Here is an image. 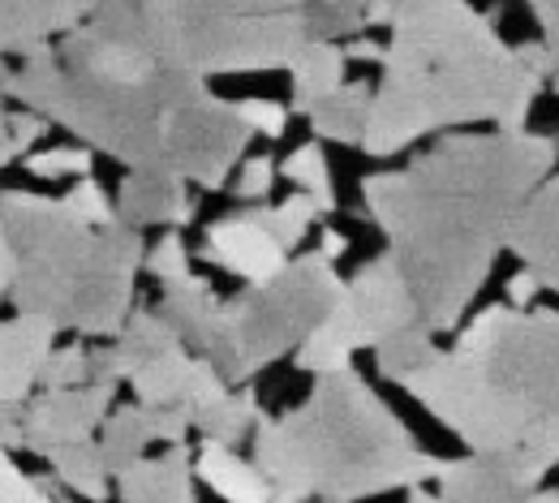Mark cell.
Here are the masks:
<instances>
[{
	"instance_id": "obj_6",
	"label": "cell",
	"mask_w": 559,
	"mask_h": 503,
	"mask_svg": "<svg viewBox=\"0 0 559 503\" xmlns=\"http://www.w3.org/2000/svg\"><path fill=\"white\" fill-rule=\"evenodd\" d=\"M0 224L13 245V306L17 314L48 319L57 332L121 336L134 314V285L146 259L142 232L121 219L91 228L61 199L4 190Z\"/></svg>"
},
{
	"instance_id": "obj_41",
	"label": "cell",
	"mask_w": 559,
	"mask_h": 503,
	"mask_svg": "<svg viewBox=\"0 0 559 503\" xmlns=\"http://www.w3.org/2000/svg\"><path fill=\"white\" fill-rule=\"evenodd\" d=\"M521 503H559V491L556 487H543V491H534L530 500H521Z\"/></svg>"
},
{
	"instance_id": "obj_26",
	"label": "cell",
	"mask_w": 559,
	"mask_h": 503,
	"mask_svg": "<svg viewBox=\"0 0 559 503\" xmlns=\"http://www.w3.org/2000/svg\"><path fill=\"white\" fill-rule=\"evenodd\" d=\"M263 219H267V228H272V237H276L280 245L293 254L301 241H306V232H310V224L319 219L314 212V203L310 199H301V194H288L284 203H263L259 207Z\"/></svg>"
},
{
	"instance_id": "obj_25",
	"label": "cell",
	"mask_w": 559,
	"mask_h": 503,
	"mask_svg": "<svg viewBox=\"0 0 559 503\" xmlns=\"http://www.w3.org/2000/svg\"><path fill=\"white\" fill-rule=\"evenodd\" d=\"M435 349H439V345H435V332H430L426 323H414V327H405L401 336H392L388 345L374 349V366H379V374H383L388 383L405 387L421 366L430 361Z\"/></svg>"
},
{
	"instance_id": "obj_40",
	"label": "cell",
	"mask_w": 559,
	"mask_h": 503,
	"mask_svg": "<svg viewBox=\"0 0 559 503\" xmlns=\"http://www.w3.org/2000/svg\"><path fill=\"white\" fill-rule=\"evenodd\" d=\"M13 159H17V155H13V146H9V112L0 108V168L13 164Z\"/></svg>"
},
{
	"instance_id": "obj_11",
	"label": "cell",
	"mask_w": 559,
	"mask_h": 503,
	"mask_svg": "<svg viewBox=\"0 0 559 503\" xmlns=\"http://www.w3.org/2000/svg\"><path fill=\"white\" fill-rule=\"evenodd\" d=\"M203 259L250 280V288L272 285L280 272L293 263L288 250L280 245L267 228V219L259 207H250L246 216H224L207 224V237H203Z\"/></svg>"
},
{
	"instance_id": "obj_15",
	"label": "cell",
	"mask_w": 559,
	"mask_h": 503,
	"mask_svg": "<svg viewBox=\"0 0 559 503\" xmlns=\"http://www.w3.org/2000/svg\"><path fill=\"white\" fill-rule=\"evenodd\" d=\"M91 4H57V0H9L0 4V61L26 57L52 39H66L82 26Z\"/></svg>"
},
{
	"instance_id": "obj_4",
	"label": "cell",
	"mask_w": 559,
	"mask_h": 503,
	"mask_svg": "<svg viewBox=\"0 0 559 503\" xmlns=\"http://www.w3.org/2000/svg\"><path fill=\"white\" fill-rule=\"evenodd\" d=\"M474 456L559 439V310H483L405 383Z\"/></svg>"
},
{
	"instance_id": "obj_22",
	"label": "cell",
	"mask_w": 559,
	"mask_h": 503,
	"mask_svg": "<svg viewBox=\"0 0 559 503\" xmlns=\"http://www.w3.org/2000/svg\"><path fill=\"white\" fill-rule=\"evenodd\" d=\"M44 460L52 465L57 482L70 487L73 495H82V500H91V503L108 500L112 478H108V465H104L95 439H91V443H73V447H57V452H48Z\"/></svg>"
},
{
	"instance_id": "obj_38",
	"label": "cell",
	"mask_w": 559,
	"mask_h": 503,
	"mask_svg": "<svg viewBox=\"0 0 559 503\" xmlns=\"http://www.w3.org/2000/svg\"><path fill=\"white\" fill-rule=\"evenodd\" d=\"M345 61H383V44H374V39H349L345 44Z\"/></svg>"
},
{
	"instance_id": "obj_35",
	"label": "cell",
	"mask_w": 559,
	"mask_h": 503,
	"mask_svg": "<svg viewBox=\"0 0 559 503\" xmlns=\"http://www.w3.org/2000/svg\"><path fill=\"white\" fill-rule=\"evenodd\" d=\"M534 17L543 22V39H538V44L547 48V57L556 61V70H559V4H547V0L534 4Z\"/></svg>"
},
{
	"instance_id": "obj_44",
	"label": "cell",
	"mask_w": 559,
	"mask_h": 503,
	"mask_svg": "<svg viewBox=\"0 0 559 503\" xmlns=\"http://www.w3.org/2000/svg\"><path fill=\"white\" fill-rule=\"evenodd\" d=\"M551 77H556V91H559V70H556V73H551Z\"/></svg>"
},
{
	"instance_id": "obj_3",
	"label": "cell",
	"mask_w": 559,
	"mask_h": 503,
	"mask_svg": "<svg viewBox=\"0 0 559 503\" xmlns=\"http://www.w3.org/2000/svg\"><path fill=\"white\" fill-rule=\"evenodd\" d=\"M366 26H392L361 134L370 159H392L452 125L525 130L543 82L556 73L543 44H503L487 13L469 4H366Z\"/></svg>"
},
{
	"instance_id": "obj_8",
	"label": "cell",
	"mask_w": 559,
	"mask_h": 503,
	"mask_svg": "<svg viewBox=\"0 0 559 503\" xmlns=\"http://www.w3.org/2000/svg\"><path fill=\"white\" fill-rule=\"evenodd\" d=\"M186 70L211 73L288 70L310 44L306 4H173Z\"/></svg>"
},
{
	"instance_id": "obj_33",
	"label": "cell",
	"mask_w": 559,
	"mask_h": 503,
	"mask_svg": "<svg viewBox=\"0 0 559 503\" xmlns=\"http://www.w3.org/2000/svg\"><path fill=\"white\" fill-rule=\"evenodd\" d=\"M272 185H276V164H272V155H250V159L241 164L237 181H233V199L263 207L267 194H272Z\"/></svg>"
},
{
	"instance_id": "obj_17",
	"label": "cell",
	"mask_w": 559,
	"mask_h": 503,
	"mask_svg": "<svg viewBox=\"0 0 559 503\" xmlns=\"http://www.w3.org/2000/svg\"><path fill=\"white\" fill-rule=\"evenodd\" d=\"M194 478L207 482L224 503H272V487L263 482V474L246 456H237V447H224L211 439L199 443Z\"/></svg>"
},
{
	"instance_id": "obj_5",
	"label": "cell",
	"mask_w": 559,
	"mask_h": 503,
	"mask_svg": "<svg viewBox=\"0 0 559 503\" xmlns=\"http://www.w3.org/2000/svg\"><path fill=\"white\" fill-rule=\"evenodd\" d=\"M250 439V465L272 487V503H357L414 491L448 465L421 452L409 427L353 370L319 374L297 409L263 418Z\"/></svg>"
},
{
	"instance_id": "obj_30",
	"label": "cell",
	"mask_w": 559,
	"mask_h": 503,
	"mask_svg": "<svg viewBox=\"0 0 559 503\" xmlns=\"http://www.w3.org/2000/svg\"><path fill=\"white\" fill-rule=\"evenodd\" d=\"M61 203H66L82 224H91V228H108V224H117V203H112V194H108L95 177L78 181Z\"/></svg>"
},
{
	"instance_id": "obj_37",
	"label": "cell",
	"mask_w": 559,
	"mask_h": 503,
	"mask_svg": "<svg viewBox=\"0 0 559 503\" xmlns=\"http://www.w3.org/2000/svg\"><path fill=\"white\" fill-rule=\"evenodd\" d=\"M13 267H17V259H13L9 232H4V224H0V297H9V288H13Z\"/></svg>"
},
{
	"instance_id": "obj_36",
	"label": "cell",
	"mask_w": 559,
	"mask_h": 503,
	"mask_svg": "<svg viewBox=\"0 0 559 503\" xmlns=\"http://www.w3.org/2000/svg\"><path fill=\"white\" fill-rule=\"evenodd\" d=\"M538 292H543V285H538L530 272H516V276L508 280V306H512V310H534Z\"/></svg>"
},
{
	"instance_id": "obj_18",
	"label": "cell",
	"mask_w": 559,
	"mask_h": 503,
	"mask_svg": "<svg viewBox=\"0 0 559 503\" xmlns=\"http://www.w3.org/2000/svg\"><path fill=\"white\" fill-rule=\"evenodd\" d=\"M345 48L341 44H306L293 65H288V77H293V112L310 117L323 99H332L341 86H345Z\"/></svg>"
},
{
	"instance_id": "obj_24",
	"label": "cell",
	"mask_w": 559,
	"mask_h": 503,
	"mask_svg": "<svg viewBox=\"0 0 559 503\" xmlns=\"http://www.w3.org/2000/svg\"><path fill=\"white\" fill-rule=\"evenodd\" d=\"M254 427H259V396H254V387H250V392H228L215 409H207V414L194 422V431L203 434V439L224 443V447L246 443Z\"/></svg>"
},
{
	"instance_id": "obj_28",
	"label": "cell",
	"mask_w": 559,
	"mask_h": 503,
	"mask_svg": "<svg viewBox=\"0 0 559 503\" xmlns=\"http://www.w3.org/2000/svg\"><path fill=\"white\" fill-rule=\"evenodd\" d=\"M142 267H146V276H155L164 288L190 280L194 272H190V250H186V237H181V232H164V237H159V241L146 250Z\"/></svg>"
},
{
	"instance_id": "obj_32",
	"label": "cell",
	"mask_w": 559,
	"mask_h": 503,
	"mask_svg": "<svg viewBox=\"0 0 559 503\" xmlns=\"http://www.w3.org/2000/svg\"><path fill=\"white\" fill-rule=\"evenodd\" d=\"M237 104V117L250 134H263V139H284L288 130V108L276 104V99H263V95H250V99H233Z\"/></svg>"
},
{
	"instance_id": "obj_19",
	"label": "cell",
	"mask_w": 559,
	"mask_h": 503,
	"mask_svg": "<svg viewBox=\"0 0 559 503\" xmlns=\"http://www.w3.org/2000/svg\"><path fill=\"white\" fill-rule=\"evenodd\" d=\"M370 99H374V86L370 82H345L332 99H323L314 112H310V125L323 143H341V146H361L366 134V117H370Z\"/></svg>"
},
{
	"instance_id": "obj_20",
	"label": "cell",
	"mask_w": 559,
	"mask_h": 503,
	"mask_svg": "<svg viewBox=\"0 0 559 503\" xmlns=\"http://www.w3.org/2000/svg\"><path fill=\"white\" fill-rule=\"evenodd\" d=\"M215 310H219V292H215L203 276H190V280H181V285L164 288V306H159L155 314L181 336V345L194 349V345L203 340V332L211 327Z\"/></svg>"
},
{
	"instance_id": "obj_21",
	"label": "cell",
	"mask_w": 559,
	"mask_h": 503,
	"mask_svg": "<svg viewBox=\"0 0 559 503\" xmlns=\"http://www.w3.org/2000/svg\"><path fill=\"white\" fill-rule=\"evenodd\" d=\"M95 443H99V456H104V465H108V478H121L130 465H139L142 456H146V443H155L146 409H139V405L112 409L108 422L99 427V439H95Z\"/></svg>"
},
{
	"instance_id": "obj_10",
	"label": "cell",
	"mask_w": 559,
	"mask_h": 503,
	"mask_svg": "<svg viewBox=\"0 0 559 503\" xmlns=\"http://www.w3.org/2000/svg\"><path fill=\"white\" fill-rule=\"evenodd\" d=\"M117 400V383H82L70 392H39L31 396V405L17 418L22 431V447L35 456H48L57 447H73V443H91V434L99 431L112 414Z\"/></svg>"
},
{
	"instance_id": "obj_27",
	"label": "cell",
	"mask_w": 559,
	"mask_h": 503,
	"mask_svg": "<svg viewBox=\"0 0 559 503\" xmlns=\"http://www.w3.org/2000/svg\"><path fill=\"white\" fill-rule=\"evenodd\" d=\"M22 164H26V172H35V177H44V181H61V177L86 181L91 168H95V151H86V146H52V151L26 155Z\"/></svg>"
},
{
	"instance_id": "obj_23",
	"label": "cell",
	"mask_w": 559,
	"mask_h": 503,
	"mask_svg": "<svg viewBox=\"0 0 559 503\" xmlns=\"http://www.w3.org/2000/svg\"><path fill=\"white\" fill-rule=\"evenodd\" d=\"M284 181L301 190V199L314 203L319 216H332L341 203H336V185H332V168H328V155L319 143L297 146L288 159H284Z\"/></svg>"
},
{
	"instance_id": "obj_34",
	"label": "cell",
	"mask_w": 559,
	"mask_h": 503,
	"mask_svg": "<svg viewBox=\"0 0 559 503\" xmlns=\"http://www.w3.org/2000/svg\"><path fill=\"white\" fill-rule=\"evenodd\" d=\"M48 134V121L35 112H9V146L13 155H31V146Z\"/></svg>"
},
{
	"instance_id": "obj_9",
	"label": "cell",
	"mask_w": 559,
	"mask_h": 503,
	"mask_svg": "<svg viewBox=\"0 0 559 503\" xmlns=\"http://www.w3.org/2000/svg\"><path fill=\"white\" fill-rule=\"evenodd\" d=\"M414 323H421L414 292L405 285L401 267L388 254H379L341 285V297L332 301L323 323L310 332V340L293 354V366L310 374H341L349 370L357 349H379Z\"/></svg>"
},
{
	"instance_id": "obj_13",
	"label": "cell",
	"mask_w": 559,
	"mask_h": 503,
	"mask_svg": "<svg viewBox=\"0 0 559 503\" xmlns=\"http://www.w3.org/2000/svg\"><path fill=\"white\" fill-rule=\"evenodd\" d=\"M194 212H199V199L177 172H130L117 194V219L134 232L142 228L181 232L194 219Z\"/></svg>"
},
{
	"instance_id": "obj_2",
	"label": "cell",
	"mask_w": 559,
	"mask_h": 503,
	"mask_svg": "<svg viewBox=\"0 0 559 503\" xmlns=\"http://www.w3.org/2000/svg\"><path fill=\"white\" fill-rule=\"evenodd\" d=\"M9 95L130 172H173L177 125L207 82L186 70L173 4H91L61 44L22 57Z\"/></svg>"
},
{
	"instance_id": "obj_45",
	"label": "cell",
	"mask_w": 559,
	"mask_h": 503,
	"mask_svg": "<svg viewBox=\"0 0 559 503\" xmlns=\"http://www.w3.org/2000/svg\"><path fill=\"white\" fill-rule=\"evenodd\" d=\"M556 143H559V139H556Z\"/></svg>"
},
{
	"instance_id": "obj_29",
	"label": "cell",
	"mask_w": 559,
	"mask_h": 503,
	"mask_svg": "<svg viewBox=\"0 0 559 503\" xmlns=\"http://www.w3.org/2000/svg\"><path fill=\"white\" fill-rule=\"evenodd\" d=\"M44 392H70V387H82L91 383V354L82 345H66V349H52V358L39 374Z\"/></svg>"
},
{
	"instance_id": "obj_1",
	"label": "cell",
	"mask_w": 559,
	"mask_h": 503,
	"mask_svg": "<svg viewBox=\"0 0 559 503\" xmlns=\"http://www.w3.org/2000/svg\"><path fill=\"white\" fill-rule=\"evenodd\" d=\"M556 159L551 134L490 130L443 139L405 168L361 181L366 216L383 228L388 259L435 336L465 319Z\"/></svg>"
},
{
	"instance_id": "obj_7",
	"label": "cell",
	"mask_w": 559,
	"mask_h": 503,
	"mask_svg": "<svg viewBox=\"0 0 559 503\" xmlns=\"http://www.w3.org/2000/svg\"><path fill=\"white\" fill-rule=\"evenodd\" d=\"M341 285L345 280L336 276V263L310 250L293 259L272 285L246 288L219 301L211 327L194 349L215 366L224 383H246L250 374L267 370L284 354H297L310 340V332L341 297Z\"/></svg>"
},
{
	"instance_id": "obj_12",
	"label": "cell",
	"mask_w": 559,
	"mask_h": 503,
	"mask_svg": "<svg viewBox=\"0 0 559 503\" xmlns=\"http://www.w3.org/2000/svg\"><path fill=\"white\" fill-rule=\"evenodd\" d=\"M52 349H57V327L48 319L35 314L0 319V427L22 418Z\"/></svg>"
},
{
	"instance_id": "obj_39",
	"label": "cell",
	"mask_w": 559,
	"mask_h": 503,
	"mask_svg": "<svg viewBox=\"0 0 559 503\" xmlns=\"http://www.w3.org/2000/svg\"><path fill=\"white\" fill-rule=\"evenodd\" d=\"M345 250H349V241H345L341 232H332V228H319V254H323L328 263H336Z\"/></svg>"
},
{
	"instance_id": "obj_14",
	"label": "cell",
	"mask_w": 559,
	"mask_h": 503,
	"mask_svg": "<svg viewBox=\"0 0 559 503\" xmlns=\"http://www.w3.org/2000/svg\"><path fill=\"white\" fill-rule=\"evenodd\" d=\"M508 250L525 263L521 272H530L543 288L559 292V177H547L534 190V199L525 203L512 228Z\"/></svg>"
},
{
	"instance_id": "obj_43",
	"label": "cell",
	"mask_w": 559,
	"mask_h": 503,
	"mask_svg": "<svg viewBox=\"0 0 559 503\" xmlns=\"http://www.w3.org/2000/svg\"><path fill=\"white\" fill-rule=\"evenodd\" d=\"M9 77H13V65L0 61V95H9Z\"/></svg>"
},
{
	"instance_id": "obj_16",
	"label": "cell",
	"mask_w": 559,
	"mask_h": 503,
	"mask_svg": "<svg viewBox=\"0 0 559 503\" xmlns=\"http://www.w3.org/2000/svg\"><path fill=\"white\" fill-rule=\"evenodd\" d=\"M121 503H199L194 495V465L190 447H168L159 456H142L117 478Z\"/></svg>"
},
{
	"instance_id": "obj_31",
	"label": "cell",
	"mask_w": 559,
	"mask_h": 503,
	"mask_svg": "<svg viewBox=\"0 0 559 503\" xmlns=\"http://www.w3.org/2000/svg\"><path fill=\"white\" fill-rule=\"evenodd\" d=\"M0 503H61L52 495L48 478H31L13 465V456L0 447Z\"/></svg>"
},
{
	"instance_id": "obj_42",
	"label": "cell",
	"mask_w": 559,
	"mask_h": 503,
	"mask_svg": "<svg viewBox=\"0 0 559 503\" xmlns=\"http://www.w3.org/2000/svg\"><path fill=\"white\" fill-rule=\"evenodd\" d=\"M409 503H439V495L426 491V487H414V491H409Z\"/></svg>"
}]
</instances>
